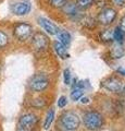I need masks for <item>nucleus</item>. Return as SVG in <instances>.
Here are the masks:
<instances>
[{
	"label": "nucleus",
	"instance_id": "1",
	"mask_svg": "<svg viewBox=\"0 0 125 131\" xmlns=\"http://www.w3.org/2000/svg\"><path fill=\"white\" fill-rule=\"evenodd\" d=\"M83 122L86 129L90 131H97L101 129V127L104 124V119L100 113L96 112V110H88L87 113L84 114Z\"/></svg>",
	"mask_w": 125,
	"mask_h": 131
},
{
	"label": "nucleus",
	"instance_id": "2",
	"mask_svg": "<svg viewBox=\"0 0 125 131\" xmlns=\"http://www.w3.org/2000/svg\"><path fill=\"white\" fill-rule=\"evenodd\" d=\"M80 125L79 117L73 112H66L60 117V126L65 131H76Z\"/></svg>",
	"mask_w": 125,
	"mask_h": 131
},
{
	"label": "nucleus",
	"instance_id": "3",
	"mask_svg": "<svg viewBox=\"0 0 125 131\" xmlns=\"http://www.w3.org/2000/svg\"><path fill=\"white\" fill-rule=\"evenodd\" d=\"M13 35L20 42H26L33 36V27L29 23L20 22L13 27Z\"/></svg>",
	"mask_w": 125,
	"mask_h": 131
},
{
	"label": "nucleus",
	"instance_id": "4",
	"mask_svg": "<svg viewBox=\"0 0 125 131\" xmlns=\"http://www.w3.org/2000/svg\"><path fill=\"white\" fill-rule=\"evenodd\" d=\"M116 14H118V12L113 8H104L99 12L97 22L103 26L111 25L116 19Z\"/></svg>",
	"mask_w": 125,
	"mask_h": 131
},
{
	"label": "nucleus",
	"instance_id": "5",
	"mask_svg": "<svg viewBox=\"0 0 125 131\" xmlns=\"http://www.w3.org/2000/svg\"><path fill=\"white\" fill-rule=\"evenodd\" d=\"M49 86V79L45 74H35L30 81V89L34 92H43Z\"/></svg>",
	"mask_w": 125,
	"mask_h": 131
},
{
	"label": "nucleus",
	"instance_id": "6",
	"mask_svg": "<svg viewBox=\"0 0 125 131\" xmlns=\"http://www.w3.org/2000/svg\"><path fill=\"white\" fill-rule=\"evenodd\" d=\"M32 46L36 51H45L49 46V39L44 33L37 32L32 36Z\"/></svg>",
	"mask_w": 125,
	"mask_h": 131
},
{
	"label": "nucleus",
	"instance_id": "7",
	"mask_svg": "<svg viewBox=\"0 0 125 131\" xmlns=\"http://www.w3.org/2000/svg\"><path fill=\"white\" fill-rule=\"evenodd\" d=\"M102 86L110 92L121 94L124 86V83L120 79H118V78L112 77V78H108V79H106L102 82Z\"/></svg>",
	"mask_w": 125,
	"mask_h": 131
},
{
	"label": "nucleus",
	"instance_id": "8",
	"mask_svg": "<svg viewBox=\"0 0 125 131\" xmlns=\"http://www.w3.org/2000/svg\"><path fill=\"white\" fill-rule=\"evenodd\" d=\"M37 120L38 118L36 115L34 114H24L21 116L19 120V127H22V128H25V129H29L31 130L32 128H34L35 125L37 124Z\"/></svg>",
	"mask_w": 125,
	"mask_h": 131
},
{
	"label": "nucleus",
	"instance_id": "9",
	"mask_svg": "<svg viewBox=\"0 0 125 131\" xmlns=\"http://www.w3.org/2000/svg\"><path fill=\"white\" fill-rule=\"evenodd\" d=\"M62 10L67 16H70L72 19L77 20L82 16V14H80V9L74 2H66L65 5H64V7L62 8Z\"/></svg>",
	"mask_w": 125,
	"mask_h": 131
},
{
	"label": "nucleus",
	"instance_id": "10",
	"mask_svg": "<svg viewBox=\"0 0 125 131\" xmlns=\"http://www.w3.org/2000/svg\"><path fill=\"white\" fill-rule=\"evenodd\" d=\"M38 23H39V25L50 35H57L58 32L60 31L55 24H53L50 20H48L46 18H39L38 19Z\"/></svg>",
	"mask_w": 125,
	"mask_h": 131
},
{
	"label": "nucleus",
	"instance_id": "11",
	"mask_svg": "<svg viewBox=\"0 0 125 131\" xmlns=\"http://www.w3.org/2000/svg\"><path fill=\"white\" fill-rule=\"evenodd\" d=\"M31 11V6L29 2H17L12 7V12L15 15H25Z\"/></svg>",
	"mask_w": 125,
	"mask_h": 131
},
{
	"label": "nucleus",
	"instance_id": "12",
	"mask_svg": "<svg viewBox=\"0 0 125 131\" xmlns=\"http://www.w3.org/2000/svg\"><path fill=\"white\" fill-rule=\"evenodd\" d=\"M124 54H125L124 48L122 47V44H120V43H115L110 50V56H111V58H113V59L122 58Z\"/></svg>",
	"mask_w": 125,
	"mask_h": 131
},
{
	"label": "nucleus",
	"instance_id": "13",
	"mask_svg": "<svg viewBox=\"0 0 125 131\" xmlns=\"http://www.w3.org/2000/svg\"><path fill=\"white\" fill-rule=\"evenodd\" d=\"M53 48H54V51L57 52V55L62 59H66L70 57L67 52V49H66V46H64L63 44H61L60 42H54L53 44Z\"/></svg>",
	"mask_w": 125,
	"mask_h": 131
},
{
	"label": "nucleus",
	"instance_id": "14",
	"mask_svg": "<svg viewBox=\"0 0 125 131\" xmlns=\"http://www.w3.org/2000/svg\"><path fill=\"white\" fill-rule=\"evenodd\" d=\"M58 42H60L61 44H63L64 46H68L71 43V35L70 33H67L66 31H59L58 32Z\"/></svg>",
	"mask_w": 125,
	"mask_h": 131
},
{
	"label": "nucleus",
	"instance_id": "15",
	"mask_svg": "<svg viewBox=\"0 0 125 131\" xmlns=\"http://www.w3.org/2000/svg\"><path fill=\"white\" fill-rule=\"evenodd\" d=\"M99 37L104 43H111V42H113V40H114L113 39V30H109V28H107V30L102 31L99 34Z\"/></svg>",
	"mask_w": 125,
	"mask_h": 131
},
{
	"label": "nucleus",
	"instance_id": "16",
	"mask_svg": "<svg viewBox=\"0 0 125 131\" xmlns=\"http://www.w3.org/2000/svg\"><path fill=\"white\" fill-rule=\"evenodd\" d=\"M54 119V109H50L48 112L47 116H46V119H45V122H44V128L46 130H48L50 128V126L52 124V121Z\"/></svg>",
	"mask_w": 125,
	"mask_h": 131
},
{
	"label": "nucleus",
	"instance_id": "17",
	"mask_svg": "<svg viewBox=\"0 0 125 131\" xmlns=\"http://www.w3.org/2000/svg\"><path fill=\"white\" fill-rule=\"evenodd\" d=\"M95 3V0H76V6L80 10H85L90 8Z\"/></svg>",
	"mask_w": 125,
	"mask_h": 131
},
{
	"label": "nucleus",
	"instance_id": "18",
	"mask_svg": "<svg viewBox=\"0 0 125 131\" xmlns=\"http://www.w3.org/2000/svg\"><path fill=\"white\" fill-rule=\"evenodd\" d=\"M66 2L67 0H48L49 6L51 8H54V9H62Z\"/></svg>",
	"mask_w": 125,
	"mask_h": 131
},
{
	"label": "nucleus",
	"instance_id": "19",
	"mask_svg": "<svg viewBox=\"0 0 125 131\" xmlns=\"http://www.w3.org/2000/svg\"><path fill=\"white\" fill-rule=\"evenodd\" d=\"M124 34H125V33H123V32L119 28V26H118V27H116L115 30L113 31V39L115 40L116 43L122 44L123 40H124Z\"/></svg>",
	"mask_w": 125,
	"mask_h": 131
},
{
	"label": "nucleus",
	"instance_id": "20",
	"mask_svg": "<svg viewBox=\"0 0 125 131\" xmlns=\"http://www.w3.org/2000/svg\"><path fill=\"white\" fill-rule=\"evenodd\" d=\"M82 96H84V92L82 89H78V88H75L74 91L71 93L72 101H78V100H80Z\"/></svg>",
	"mask_w": 125,
	"mask_h": 131
},
{
	"label": "nucleus",
	"instance_id": "21",
	"mask_svg": "<svg viewBox=\"0 0 125 131\" xmlns=\"http://www.w3.org/2000/svg\"><path fill=\"white\" fill-rule=\"evenodd\" d=\"M83 25L87 28H89V30H91V28H95L96 21H95V19H92V18H84L83 19Z\"/></svg>",
	"mask_w": 125,
	"mask_h": 131
},
{
	"label": "nucleus",
	"instance_id": "22",
	"mask_svg": "<svg viewBox=\"0 0 125 131\" xmlns=\"http://www.w3.org/2000/svg\"><path fill=\"white\" fill-rule=\"evenodd\" d=\"M8 43H9V37H8V35L5 32L0 31V49L5 48L8 45Z\"/></svg>",
	"mask_w": 125,
	"mask_h": 131
},
{
	"label": "nucleus",
	"instance_id": "23",
	"mask_svg": "<svg viewBox=\"0 0 125 131\" xmlns=\"http://www.w3.org/2000/svg\"><path fill=\"white\" fill-rule=\"evenodd\" d=\"M67 104V100H66V97L65 96H60V98L58 100V107L59 108H63V107H65Z\"/></svg>",
	"mask_w": 125,
	"mask_h": 131
},
{
	"label": "nucleus",
	"instance_id": "24",
	"mask_svg": "<svg viewBox=\"0 0 125 131\" xmlns=\"http://www.w3.org/2000/svg\"><path fill=\"white\" fill-rule=\"evenodd\" d=\"M64 83H65L66 85H68L71 83V72H70L68 69L64 70Z\"/></svg>",
	"mask_w": 125,
	"mask_h": 131
},
{
	"label": "nucleus",
	"instance_id": "25",
	"mask_svg": "<svg viewBox=\"0 0 125 131\" xmlns=\"http://www.w3.org/2000/svg\"><path fill=\"white\" fill-rule=\"evenodd\" d=\"M45 105V102H44L43 100H35L34 101V103H33V106L34 107H37V108H39V107H43V106Z\"/></svg>",
	"mask_w": 125,
	"mask_h": 131
},
{
	"label": "nucleus",
	"instance_id": "26",
	"mask_svg": "<svg viewBox=\"0 0 125 131\" xmlns=\"http://www.w3.org/2000/svg\"><path fill=\"white\" fill-rule=\"evenodd\" d=\"M112 3H113L114 6L116 7H120V8H122L125 6V0H111Z\"/></svg>",
	"mask_w": 125,
	"mask_h": 131
},
{
	"label": "nucleus",
	"instance_id": "27",
	"mask_svg": "<svg viewBox=\"0 0 125 131\" xmlns=\"http://www.w3.org/2000/svg\"><path fill=\"white\" fill-rule=\"evenodd\" d=\"M119 28H120V30L122 31L123 33H125V15L123 16L122 19H121L120 24H119Z\"/></svg>",
	"mask_w": 125,
	"mask_h": 131
},
{
	"label": "nucleus",
	"instance_id": "28",
	"mask_svg": "<svg viewBox=\"0 0 125 131\" xmlns=\"http://www.w3.org/2000/svg\"><path fill=\"white\" fill-rule=\"evenodd\" d=\"M80 102H82V104H87V103H89V98L82 96L80 97Z\"/></svg>",
	"mask_w": 125,
	"mask_h": 131
},
{
	"label": "nucleus",
	"instance_id": "29",
	"mask_svg": "<svg viewBox=\"0 0 125 131\" xmlns=\"http://www.w3.org/2000/svg\"><path fill=\"white\" fill-rule=\"evenodd\" d=\"M18 131H31V130L25 129V128H22V127H19V128H18Z\"/></svg>",
	"mask_w": 125,
	"mask_h": 131
}]
</instances>
